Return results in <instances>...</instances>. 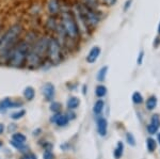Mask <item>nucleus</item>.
Returning <instances> with one entry per match:
<instances>
[{"mask_svg": "<svg viewBox=\"0 0 160 159\" xmlns=\"http://www.w3.org/2000/svg\"><path fill=\"white\" fill-rule=\"evenodd\" d=\"M25 114H26L25 110H20V111H18V112H14V113H12L11 117L13 120H19L20 117H22Z\"/></svg>", "mask_w": 160, "mask_h": 159, "instance_id": "25", "label": "nucleus"}, {"mask_svg": "<svg viewBox=\"0 0 160 159\" xmlns=\"http://www.w3.org/2000/svg\"><path fill=\"white\" fill-rule=\"evenodd\" d=\"M146 147H148V150L149 152H154L155 148H156L157 144H156V141L154 139H152V138H148V140H146Z\"/></svg>", "mask_w": 160, "mask_h": 159, "instance_id": "21", "label": "nucleus"}, {"mask_svg": "<svg viewBox=\"0 0 160 159\" xmlns=\"http://www.w3.org/2000/svg\"><path fill=\"white\" fill-rule=\"evenodd\" d=\"M42 93L44 97L46 98V101L48 102L52 101L53 96H55V86L50 82L46 83L42 89Z\"/></svg>", "mask_w": 160, "mask_h": 159, "instance_id": "7", "label": "nucleus"}, {"mask_svg": "<svg viewBox=\"0 0 160 159\" xmlns=\"http://www.w3.org/2000/svg\"><path fill=\"white\" fill-rule=\"evenodd\" d=\"M159 45H160V37H158L155 38V41H154V43H153V46H154L155 48H157Z\"/></svg>", "mask_w": 160, "mask_h": 159, "instance_id": "33", "label": "nucleus"}, {"mask_svg": "<svg viewBox=\"0 0 160 159\" xmlns=\"http://www.w3.org/2000/svg\"><path fill=\"white\" fill-rule=\"evenodd\" d=\"M151 124L159 128V126H160V119H159L158 115H153V117H152V121H151Z\"/></svg>", "mask_w": 160, "mask_h": 159, "instance_id": "26", "label": "nucleus"}, {"mask_svg": "<svg viewBox=\"0 0 160 159\" xmlns=\"http://www.w3.org/2000/svg\"><path fill=\"white\" fill-rule=\"evenodd\" d=\"M61 108H62L61 104L58 102H53L52 104L50 105V110L52 112H55V113H59V111L61 110Z\"/></svg>", "mask_w": 160, "mask_h": 159, "instance_id": "22", "label": "nucleus"}, {"mask_svg": "<svg viewBox=\"0 0 160 159\" xmlns=\"http://www.w3.org/2000/svg\"><path fill=\"white\" fill-rule=\"evenodd\" d=\"M2 147V142L0 141V147Z\"/></svg>", "mask_w": 160, "mask_h": 159, "instance_id": "37", "label": "nucleus"}, {"mask_svg": "<svg viewBox=\"0 0 160 159\" xmlns=\"http://www.w3.org/2000/svg\"><path fill=\"white\" fill-rule=\"evenodd\" d=\"M24 28L19 22L12 25L0 37V63H8V59L13 48L19 42Z\"/></svg>", "mask_w": 160, "mask_h": 159, "instance_id": "1", "label": "nucleus"}, {"mask_svg": "<svg viewBox=\"0 0 160 159\" xmlns=\"http://www.w3.org/2000/svg\"><path fill=\"white\" fill-rule=\"evenodd\" d=\"M50 121L56 123L58 126L62 127V126H65V125H68V117H66V115H62L60 113H56L55 115H53V117H51Z\"/></svg>", "mask_w": 160, "mask_h": 159, "instance_id": "10", "label": "nucleus"}, {"mask_svg": "<svg viewBox=\"0 0 160 159\" xmlns=\"http://www.w3.org/2000/svg\"><path fill=\"white\" fill-rule=\"evenodd\" d=\"M107 128H108V122L105 117H98L97 119V132L98 134L104 137L107 134Z\"/></svg>", "mask_w": 160, "mask_h": 159, "instance_id": "9", "label": "nucleus"}, {"mask_svg": "<svg viewBox=\"0 0 160 159\" xmlns=\"http://www.w3.org/2000/svg\"><path fill=\"white\" fill-rule=\"evenodd\" d=\"M104 2V4H106L107 7H113L115 3H117L118 0H102Z\"/></svg>", "mask_w": 160, "mask_h": 159, "instance_id": "28", "label": "nucleus"}, {"mask_svg": "<svg viewBox=\"0 0 160 159\" xmlns=\"http://www.w3.org/2000/svg\"><path fill=\"white\" fill-rule=\"evenodd\" d=\"M12 139L13 141H15V142H18V143H25L26 142V136L22 135V134H19V132H17V134H14L12 136Z\"/></svg>", "mask_w": 160, "mask_h": 159, "instance_id": "20", "label": "nucleus"}, {"mask_svg": "<svg viewBox=\"0 0 160 159\" xmlns=\"http://www.w3.org/2000/svg\"><path fill=\"white\" fill-rule=\"evenodd\" d=\"M44 159H53L55 158V156H53V154L50 152V151H46L45 153H44Z\"/></svg>", "mask_w": 160, "mask_h": 159, "instance_id": "30", "label": "nucleus"}, {"mask_svg": "<svg viewBox=\"0 0 160 159\" xmlns=\"http://www.w3.org/2000/svg\"><path fill=\"white\" fill-rule=\"evenodd\" d=\"M47 10L50 16H57L61 12V4L59 0H48Z\"/></svg>", "mask_w": 160, "mask_h": 159, "instance_id": "6", "label": "nucleus"}, {"mask_svg": "<svg viewBox=\"0 0 160 159\" xmlns=\"http://www.w3.org/2000/svg\"><path fill=\"white\" fill-rule=\"evenodd\" d=\"M100 47L99 46H94V47H92V49L90 50V52L88 53L87 56V61L88 63H94L95 61L98 59L99 55H100Z\"/></svg>", "mask_w": 160, "mask_h": 159, "instance_id": "8", "label": "nucleus"}, {"mask_svg": "<svg viewBox=\"0 0 160 159\" xmlns=\"http://www.w3.org/2000/svg\"><path fill=\"white\" fill-rule=\"evenodd\" d=\"M132 102H135V104H141L142 102H143V97L139 92H135V93L132 94Z\"/></svg>", "mask_w": 160, "mask_h": 159, "instance_id": "23", "label": "nucleus"}, {"mask_svg": "<svg viewBox=\"0 0 160 159\" xmlns=\"http://www.w3.org/2000/svg\"><path fill=\"white\" fill-rule=\"evenodd\" d=\"M126 140H127L128 144H130L131 147H135L136 145V139H135V137H133V135L130 134V132H128V134L126 135Z\"/></svg>", "mask_w": 160, "mask_h": 159, "instance_id": "24", "label": "nucleus"}, {"mask_svg": "<svg viewBox=\"0 0 160 159\" xmlns=\"http://www.w3.org/2000/svg\"><path fill=\"white\" fill-rule=\"evenodd\" d=\"M104 102L102 101V99H99V101H97L94 104V107H93V111H94L95 114H99L100 112L102 111V109H104Z\"/></svg>", "mask_w": 160, "mask_h": 159, "instance_id": "16", "label": "nucleus"}, {"mask_svg": "<svg viewBox=\"0 0 160 159\" xmlns=\"http://www.w3.org/2000/svg\"><path fill=\"white\" fill-rule=\"evenodd\" d=\"M107 72H108V66H104V67H102L98 71V73H97V75H96V79L99 82L105 80L106 76H107Z\"/></svg>", "mask_w": 160, "mask_h": 159, "instance_id": "15", "label": "nucleus"}, {"mask_svg": "<svg viewBox=\"0 0 160 159\" xmlns=\"http://www.w3.org/2000/svg\"><path fill=\"white\" fill-rule=\"evenodd\" d=\"M34 95H35V91L32 87H27L24 91V96L27 101H32L34 98Z\"/></svg>", "mask_w": 160, "mask_h": 159, "instance_id": "13", "label": "nucleus"}, {"mask_svg": "<svg viewBox=\"0 0 160 159\" xmlns=\"http://www.w3.org/2000/svg\"><path fill=\"white\" fill-rule=\"evenodd\" d=\"M157 30H158V34L160 35V22H159V25H158V29H157Z\"/></svg>", "mask_w": 160, "mask_h": 159, "instance_id": "35", "label": "nucleus"}, {"mask_svg": "<svg viewBox=\"0 0 160 159\" xmlns=\"http://www.w3.org/2000/svg\"><path fill=\"white\" fill-rule=\"evenodd\" d=\"M79 104H80L79 98H77V97H75V96H72L68 101V108L72 109V110L76 109L77 107L79 106Z\"/></svg>", "mask_w": 160, "mask_h": 159, "instance_id": "14", "label": "nucleus"}, {"mask_svg": "<svg viewBox=\"0 0 160 159\" xmlns=\"http://www.w3.org/2000/svg\"><path fill=\"white\" fill-rule=\"evenodd\" d=\"M31 46H32V43H30L28 40L19 41L10 53L7 63L8 65L12 67H22L26 65V61H27Z\"/></svg>", "mask_w": 160, "mask_h": 159, "instance_id": "3", "label": "nucleus"}, {"mask_svg": "<svg viewBox=\"0 0 160 159\" xmlns=\"http://www.w3.org/2000/svg\"><path fill=\"white\" fill-rule=\"evenodd\" d=\"M3 132H4V125L0 123V135L3 134Z\"/></svg>", "mask_w": 160, "mask_h": 159, "instance_id": "34", "label": "nucleus"}, {"mask_svg": "<svg viewBox=\"0 0 160 159\" xmlns=\"http://www.w3.org/2000/svg\"><path fill=\"white\" fill-rule=\"evenodd\" d=\"M47 60L51 64H59L63 60V52L60 43L58 42L57 37H49L47 49Z\"/></svg>", "mask_w": 160, "mask_h": 159, "instance_id": "5", "label": "nucleus"}, {"mask_svg": "<svg viewBox=\"0 0 160 159\" xmlns=\"http://www.w3.org/2000/svg\"><path fill=\"white\" fill-rule=\"evenodd\" d=\"M157 130H158V127L154 126V125L149 124L148 126V132H149V134H151V135H154V134H156V132H157Z\"/></svg>", "mask_w": 160, "mask_h": 159, "instance_id": "27", "label": "nucleus"}, {"mask_svg": "<svg viewBox=\"0 0 160 159\" xmlns=\"http://www.w3.org/2000/svg\"><path fill=\"white\" fill-rule=\"evenodd\" d=\"M158 141H159V143H160V134L158 135Z\"/></svg>", "mask_w": 160, "mask_h": 159, "instance_id": "36", "label": "nucleus"}, {"mask_svg": "<svg viewBox=\"0 0 160 159\" xmlns=\"http://www.w3.org/2000/svg\"><path fill=\"white\" fill-rule=\"evenodd\" d=\"M58 20H57V16H50L49 18L47 19L46 22V28L50 31H53L56 32L57 30V27H58Z\"/></svg>", "mask_w": 160, "mask_h": 159, "instance_id": "11", "label": "nucleus"}, {"mask_svg": "<svg viewBox=\"0 0 160 159\" xmlns=\"http://www.w3.org/2000/svg\"><path fill=\"white\" fill-rule=\"evenodd\" d=\"M95 94H96L97 97H104L106 94H107V88H106L105 86L99 84V86H97L96 89H95Z\"/></svg>", "mask_w": 160, "mask_h": 159, "instance_id": "18", "label": "nucleus"}, {"mask_svg": "<svg viewBox=\"0 0 160 159\" xmlns=\"http://www.w3.org/2000/svg\"><path fill=\"white\" fill-rule=\"evenodd\" d=\"M48 43H49V37L46 35H43L35 40L31 46L27 61H26V65L31 68H35L42 65L44 61L47 59Z\"/></svg>", "mask_w": 160, "mask_h": 159, "instance_id": "2", "label": "nucleus"}, {"mask_svg": "<svg viewBox=\"0 0 160 159\" xmlns=\"http://www.w3.org/2000/svg\"><path fill=\"white\" fill-rule=\"evenodd\" d=\"M131 3H132V0H127L124 4V11H127L128 9L131 7Z\"/></svg>", "mask_w": 160, "mask_h": 159, "instance_id": "32", "label": "nucleus"}, {"mask_svg": "<svg viewBox=\"0 0 160 159\" xmlns=\"http://www.w3.org/2000/svg\"><path fill=\"white\" fill-rule=\"evenodd\" d=\"M22 159H29V158H28V157H25V158H22Z\"/></svg>", "mask_w": 160, "mask_h": 159, "instance_id": "38", "label": "nucleus"}, {"mask_svg": "<svg viewBox=\"0 0 160 159\" xmlns=\"http://www.w3.org/2000/svg\"><path fill=\"white\" fill-rule=\"evenodd\" d=\"M19 104H15L10 98H4L0 102V110H7L9 108H13V107L18 106Z\"/></svg>", "mask_w": 160, "mask_h": 159, "instance_id": "12", "label": "nucleus"}, {"mask_svg": "<svg viewBox=\"0 0 160 159\" xmlns=\"http://www.w3.org/2000/svg\"><path fill=\"white\" fill-rule=\"evenodd\" d=\"M11 144L14 147H16L17 150H22L24 148V143H18V142H15V141H11Z\"/></svg>", "mask_w": 160, "mask_h": 159, "instance_id": "29", "label": "nucleus"}, {"mask_svg": "<svg viewBox=\"0 0 160 159\" xmlns=\"http://www.w3.org/2000/svg\"><path fill=\"white\" fill-rule=\"evenodd\" d=\"M157 106V98L156 96H151L146 102V108L148 110H153Z\"/></svg>", "mask_w": 160, "mask_h": 159, "instance_id": "17", "label": "nucleus"}, {"mask_svg": "<svg viewBox=\"0 0 160 159\" xmlns=\"http://www.w3.org/2000/svg\"><path fill=\"white\" fill-rule=\"evenodd\" d=\"M123 150H124L123 143H122V142H118V145H117V147H115V150H114V157L117 158V159L122 157V155H123Z\"/></svg>", "mask_w": 160, "mask_h": 159, "instance_id": "19", "label": "nucleus"}, {"mask_svg": "<svg viewBox=\"0 0 160 159\" xmlns=\"http://www.w3.org/2000/svg\"><path fill=\"white\" fill-rule=\"evenodd\" d=\"M143 57H144V51L141 50L140 53H139V56H138V59H137V63H138L139 65H141V64H142V61H143Z\"/></svg>", "mask_w": 160, "mask_h": 159, "instance_id": "31", "label": "nucleus"}, {"mask_svg": "<svg viewBox=\"0 0 160 159\" xmlns=\"http://www.w3.org/2000/svg\"><path fill=\"white\" fill-rule=\"evenodd\" d=\"M59 25L63 30L64 34L68 42H76L80 37V30L77 25L73 12L71 11H62L60 15V22Z\"/></svg>", "mask_w": 160, "mask_h": 159, "instance_id": "4", "label": "nucleus"}]
</instances>
